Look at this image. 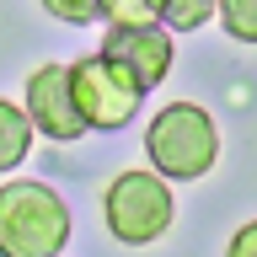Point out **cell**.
Segmentation results:
<instances>
[{
  "mask_svg": "<svg viewBox=\"0 0 257 257\" xmlns=\"http://www.w3.org/2000/svg\"><path fill=\"white\" fill-rule=\"evenodd\" d=\"M220 27L236 38V43H257V0H220Z\"/></svg>",
  "mask_w": 257,
  "mask_h": 257,
  "instance_id": "obj_9",
  "label": "cell"
},
{
  "mask_svg": "<svg viewBox=\"0 0 257 257\" xmlns=\"http://www.w3.org/2000/svg\"><path fill=\"white\" fill-rule=\"evenodd\" d=\"M38 6H43L54 22H64V27H86L96 16V0H38Z\"/></svg>",
  "mask_w": 257,
  "mask_h": 257,
  "instance_id": "obj_11",
  "label": "cell"
},
{
  "mask_svg": "<svg viewBox=\"0 0 257 257\" xmlns=\"http://www.w3.org/2000/svg\"><path fill=\"white\" fill-rule=\"evenodd\" d=\"M214 6H220V0H161V22L172 32H198L209 16H214Z\"/></svg>",
  "mask_w": 257,
  "mask_h": 257,
  "instance_id": "obj_8",
  "label": "cell"
},
{
  "mask_svg": "<svg viewBox=\"0 0 257 257\" xmlns=\"http://www.w3.org/2000/svg\"><path fill=\"white\" fill-rule=\"evenodd\" d=\"M102 220H107L112 241L123 246H150L172 230L177 220V198H172V182L161 172H118L102 193Z\"/></svg>",
  "mask_w": 257,
  "mask_h": 257,
  "instance_id": "obj_3",
  "label": "cell"
},
{
  "mask_svg": "<svg viewBox=\"0 0 257 257\" xmlns=\"http://www.w3.org/2000/svg\"><path fill=\"white\" fill-rule=\"evenodd\" d=\"M70 246V209L48 182L16 177L0 188V257H59Z\"/></svg>",
  "mask_w": 257,
  "mask_h": 257,
  "instance_id": "obj_2",
  "label": "cell"
},
{
  "mask_svg": "<svg viewBox=\"0 0 257 257\" xmlns=\"http://www.w3.org/2000/svg\"><path fill=\"white\" fill-rule=\"evenodd\" d=\"M96 16L107 27H123V22H161V0H96Z\"/></svg>",
  "mask_w": 257,
  "mask_h": 257,
  "instance_id": "obj_10",
  "label": "cell"
},
{
  "mask_svg": "<svg viewBox=\"0 0 257 257\" xmlns=\"http://www.w3.org/2000/svg\"><path fill=\"white\" fill-rule=\"evenodd\" d=\"M225 257H257V220H246L230 236V246H225Z\"/></svg>",
  "mask_w": 257,
  "mask_h": 257,
  "instance_id": "obj_12",
  "label": "cell"
},
{
  "mask_svg": "<svg viewBox=\"0 0 257 257\" xmlns=\"http://www.w3.org/2000/svg\"><path fill=\"white\" fill-rule=\"evenodd\" d=\"M27 118H32V128L48 134L54 145H75L80 134H86V118L75 112L64 64H38L27 75Z\"/></svg>",
  "mask_w": 257,
  "mask_h": 257,
  "instance_id": "obj_6",
  "label": "cell"
},
{
  "mask_svg": "<svg viewBox=\"0 0 257 257\" xmlns=\"http://www.w3.org/2000/svg\"><path fill=\"white\" fill-rule=\"evenodd\" d=\"M64 75H70V96L86 128H123L145 102V91L102 54H80L75 64H64Z\"/></svg>",
  "mask_w": 257,
  "mask_h": 257,
  "instance_id": "obj_4",
  "label": "cell"
},
{
  "mask_svg": "<svg viewBox=\"0 0 257 257\" xmlns=\"http://www.w3.org/2000/svg\"><path fill=\"white\" fill-rule=\"evenodd\" d=\"M145 156L166 182H198L220 161V123L198 102H166L145 128Z\"/></svg>",
  "mask_w": 257,
  "mask_h": 257,
  "instance_id": "obj_1",
  "label": "cell"
},
{
  "mask_svg": "<svg viewBox=\"0 0 257 257\" xmlns=\"http://www.w3.org/2000/svg\"><path fill=\"white\" fill-rule=\"evenodd\" d=\"M96 54L112 59L134 86H140V91H156L161 80L172 75L177 38H172L166 22H123V27H107V38H102Z\"/></svg>",
  "mask_w": 257,
  "mask_h": 257,
  "instance_id": "obj_5",
  "label": "cell"
},
{
  "mask_svg": "<svg viewBox=\"0 0 257 257\" xmlns=\"http://www.w3.org/2000/svg\"><path fill=\"white\" fill-rule=\"evenodd\" d=\"M32 134H38V128H32L27 107H16V102H6V96H0V177L16 172V166L27 161Z\"/></svg>",
  "mask_w": 257,
  "mask_h": 257,
  "instance_id": "obj_7",
  "label": "cell"
}]
</instances>
